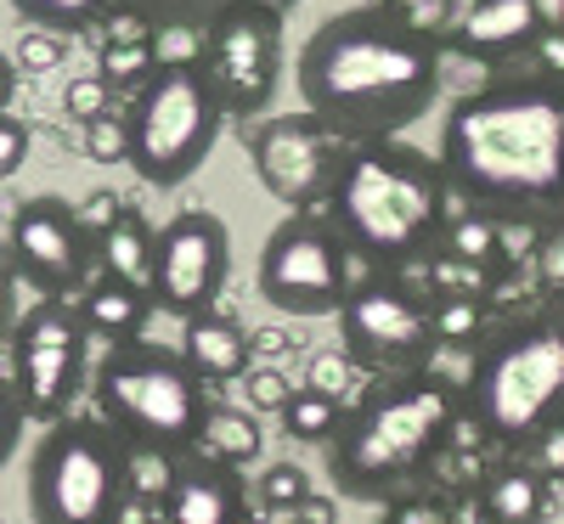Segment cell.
<instances>
[{"instance_id": "cell-35", "label": "cell", "mask_w": 564, "mask_h": 524, "mask_svg": "<svg viewBox=\"0 0 564 524\" xmlns=\"http://www.w3.org/2000/svg\"><path fill=\"white\" fill-rule=\"evenodd\" d=\"M384 524H452V507L441 496H395Z\"/></svg>"}, {"instance_id": "cell-9", "label": "cell", "mask_w": 564, "mask_h": 524, "mask_svg": "<svg viewBox=\"0 0 564 524\" xmlns=\"http://www.w3.org/2000/svg\"><path fill=\"white\" fill-rule=\"evenodd\" d=\"M339 316V345L350 367H367L372 378H401V372H430L441 356L430 294H417L412 276L390 271H361L350 282Z\"/></svg>"}, {"instance_id": "cell-7", "label": "cell", "mask_w": 564, "mask_h": 524, "mask_svg": "<svg viewBox=\"0 0 564 524\" xmlns=\"http://www.w3.org/2000/svg\"><path fill=\"white\" fill-rule=\"evenodd\" d=\"M124 130H130V170L170 193V186L193 181L215 141L226 130V108L215 97V79L198 63V52H170L130 85L124 97Z\"/></svg>"}, {"instance_id": "cell-22", "label": "cell", "mask_w": 564, "mask_h": 524, "mask_svg": "<svg viewBox=\"0 0 564 524\" xmlns=\"http://www.w3.org/2000/svg\"><path fill=\"white\" fill-rule=\"evenodd\" d=\"M430 316H435L441 350L446 345H468V350H475L491 332V321H497V310H491V299L480 288H441V294H430Z\"/></svg>"}, {"instance_id": "cell-34", "label": "cell", "mask_w": 564, "mask_h": 524, "mask_svg": "<svg viewBox=\"0 0 564 524\" xmlns=\"http://www.w3.org/2000/svg\"><path fill=\"white\" fill-rule=\"evenodd\" d=\"M108 79L102 74H85V79H74L68 85V97H63V108H68V119H79V124H90V119H102L108 113Z\"/></svg>"}, {"instance_id": "cell-3", "label": "cell", "mask_w": 564, "mask_h": 524, "mask_svg": "<svg viewBox=\"0 0 564 524\" xmlns=\"http://www.w3.org/2000/svg\"><path fill=\"white\" fill-rule=\"evenodd\" d=\"M457 215L446 170L435 153L412 141H350L334 186H327V220L339 226L361 271L412 276L441 254V237Z\"/></svg>"}, {"instance_id": "cell-28", "label": "cell", "mask_w": 564, "mask_h": 524, "mask_svg": "<svg viewBox=\"0 0 564 524\" xmlns=\"http://www.w3.org/2000/svg\"><path fill=\"white\" fill-rule=\"evenodd\" d=\"M85 159H97V164H124L130 159V130H124V113H102V119H90L85 124Z\"/></svg>"}, {"instance_id": "cell-37", "label": "cell", "mask_w": 564, "mask_h": 524, "mask_svg": "<svg viewBox=\"0 0 564 524\" xmlns=\"http://www.w3.org/2000/svg\"><path fill=\"white\" fill-rule=\"evenodd\" d=\"M12 260H7V243H0V339L12 332Z\"/></svg>"}, {"instance_id": "cell-4", "label": "cell", "mask_w": 564, "mask_h": 524, "mask_svg": "<svg viewBox=\"0 0 564 524\" xmlns=\"http://www.w3.org/2000/svg\"><path fill=\"white\" fill-rule=\"evenodd\" d=\"M463 423V390L446 372H401L372 378L345 406L327 440V480L350 502H384L423 480Z\"/></svg>"}, {"instance_id": "cell-21", "label": "cell", "mask_w": 564, "mask_h": 524, "mask_svg": "<svg viewBox=\"0 0 564 524\" xmlns=\"http://www.w3.org/2000/svg\"><path fill=\"white\" fill-rule=\"evenodd\" d=\"M153 237H159V226H148L135 209H119L97 231V271L148 288V282H153Z\"/></svg>"}, {"instance_id": "cell-8", "label": "cell", "mask_w": 564, "mask_h": 524, "mask_svg": "<svg viewBox=\"0 0 564 524\" xmlns=\"http://www.w3.org/2000/svg\"><path fill=\"white\" fill-rule=\"evenodd\" d=\"M34 524H124L130 513V446L97 412H68L40 428L29 451Z\"/></svg>"}, {"instance_id": "cell-6", "label": "cell", "mask_w": 564, "mask_h": 524, "mask_svg": "<svg viewBox=\"0 0 564 524\" xmlns=\"http://www.w3.org/2000/svg\"><path fill=\"white\" fill-rule=\"evenodd\" d=\"M90 406L130 451L186 457L198 451L215 395L204 372L181 356V345H159L148 332L119 339L90 367Z\"/></svg>"}, {"instance_id": "cell-10", "label": "cell", "mask_w": 564, "mask_h": 524, "mask_svg": "<svg viewBox=\"0 0 564 524\" xmlns=\"http://www.w3.org/2000/svg\"><path fill=\"white\" fill-rule=\"evenodd\" d=\"M361 276L327 209H294L260 249V299L282 316H334Z\"/></svg>"}, {"instance_id": "cell-14", "label": "cell", "mask_w": 564, "mask_h": 524, "mask_svg": "<svg viewBox=\"0 0 564 524\" xmlns=\"http://www.w3.org/2000/svg\"><path fill=\"white\" fill-rule=\"evenodd\" d=\"M345 148L350 141L327 119H316L311 108L260 119L249 130L254 175L265 186V198H276L289 215L294 209H327V186H334V170H339Z\"/></svg>"}, {"instance_id": "cell-12", "label": "cell", "mask_w": 564, "mask_h": 524, "mask_svg": "<svg viewBox=\"0 0 564 524\" xmlns=\"http://www.w3.org/2000/svg\"><path fill=\"white\" fill-rule=\"evenodd\" d=\"M90 327L74 299H34L12 321V384L29 406V423H57L90 390Z\"/></svg>"}, {"instance_id": "cell-16", "label": "cell", "mask_w": 564, "mask_h": 524, "mask_svg": "<svg viewBox=\"0 0 564 524\" xmlns=\"http://www.w3.org/2000/svg\"><path fill=\"white\" fill-rule=\"evenodd\" d=\"M553 34V0H463V12L446 18L441 52L475 68H520L542 52Z\"/></svg>"}, {"instance_id": "cell-27", "label": "cell", "mask_w": 564, "mask_h": 524, "mask_svg": "<svg viewBox=\"0 0 564 524\" xmlns=\"http://www.w3.org/2000/svg\"><path fill=\"white\" fill-rule=\"evenodd\" d=\"M531 271H536V282H542V294H547V299H564V209L547 215V220L536 226Z\"/></svg>"}, {"instance_id": "cell-33", "label": "cell", "mask_w": 564, "mask_h": 524, "mask_svg": "<svg viewBox=\"0 0 564 524\" xmlns=\"http://www.w3.org/2000/svg\"><path fill=\"white\" fill-rule=\"evenodd\" d=\"M29 148H34V130H29V119H18V113L7 108V113H0V181H12V175L23 170Z\"/></svg>"}, {"instance_id": "cell-2", "label": "cell", "mask_w": 564, "mask_h": 524, "mask_svg": "<svg viewBox=\"0 0 564 524\" xmlns=\"http://www.w3.org/2000/svg\"><path fill=\"white\" fill-rule=\"evenodd\" d=\"M441 34L412 23L401 7H350L322 18L294 63L300 102L345 141L406 135L441 102Z\"/></svg>"}, {"instance_id": "cell-18", "label": "cell", "mask_w": 564, "mask_h": 524, "mask_svg": "<svg viewBox=\"0 0 564 524\" xmlns=\"http://www.w3.org/2000/svg\"><path fill=\"white\" fill-rule=\"evenodd\" d=\"M475 513L480 524H547L558 513V485L531 457H502L475 491Z\"/></svg>"}, {"instance_id": "cell-20", "label": "cell", "mask_w": 564, "mask_h": 524, "mask_svg": "<svg viewBox=\"0 0 564 524\" xmlns=\"http://www.w3.org/2000/svg\"><path fill=\"white\" fill-rule=\"evenodd\" d=\"M74 305H79V316H85V327H90V339H108V345L135 339L141 321L159 310L148 288H135V282H119V276H108V271L90 276Z\"/></svg>"}, {"instance_id": "cell-30", "label": "cell", "mask_w": 564, "mask_h": 524, "mask_svg": "<svg viewBox=\"0 0 564 524\" xmlns=\"http://www.w3.org/2000/svg\"><path fill=\"white\" fill-rule=\"evenodd\" d=\"M260 496H265L271 513H300L311 502V485H305V473L294 462H282V468H271L265 480H260Z\"/></svg>"}, {"instance_id": "cell-38", "label": "cell", "mask_w": 564, "mask_h": 524, "mask_svg": "<svg viewBox=\"0 0 564 524\" xmlns=\"http://www.w3.org/2000/svg\"><path fill=\"white\" fill-rule=\"evenodd\" d=\"M345 367H350V361H327V356H316L311 390H327V395H339V384H345Z\"/></svg>"}, {"instance_id": "cell-17", "label": "cell", "mask_w": 564, "mask_h": 524, "mask_svg": "<svg viewBox=\"0 0 564 524\" xmlns=\"http://www.w3.org/2000/svg\"><path fill=\"white\" fill-rule=\"evenodd\" d=\"M249 513H254V491L238 462L209 451L175 457L170 491L159 496V524H249Z\"/></svg>"}, {"instance_id": "cell-11", "label": "cell", "mask_w": 564, "mask_h": 524, "mask_svg": "<svg viewBox=\"0 0 564 524\" xmlns=\"http://www.w3.org/2000/svg\"><path fill=\"white\" fill-rule=\"evenodd\" d=\"M282 18L276 0H226L198 29V63L215 79V97L226 119H260L282 85Z\"/></svg>"}, {"instance_id": "cell-29", "label": "cell", "mask_w": 564, "mask_h": 524, "mask_svg": "<svg viewBox=\"0 0 564 524\" xmlns=\"http://www.w3.org/2000/svg\"><path fill=\"white\" fill-rule=\"evenodd\" d=\"M175 457L164 451H130V502H159L170 491Z\"/></svg>"}, {"instance_id": "cell-31", "label": "cell", "mask_w": 564, "mask_h": 524, "mask_svg": "<svg viewBox=\"0 0 564 524\" xmlns=\"http://www.w3.org/2000/svg\"><path fill=\"white\" fill-rule=\"evenodd\" d=\"M23 428H29V406L12 384V372H0V468H7L12 451L23 446Z\"/></svg>"}, {"instance_id": "cell-43", "label": "cell", "mask_w": 564, "mask_h": 524, "mask_svg": "<svg viewBox=\"0 0 564 524\" xmlns=\"http://www.w3.org/2000/svg\"><path fill=\"white\" fill-rule=\"evenodd\" d=\"M0 524H7V518H0Z\"/></svg>"}, {"instance_id": "cell-32", "label": "cell", "mask_w": 564, "mask_h": 524, "mask_svg": "<svg viewBox=\"0 0 564 524\" xmlns=\"http://www.w3.org/2000/svg\"><path fill=\"white\" fill-rule=\"evenodd\" d=\"M18 68L23 74H45V68H57L63 57H68V45H63V34H52V29H29L23 40H18Z\"/></svg>"}, {"instance_id": "cell-5", "label": "cell", "mask_w": 564, "mask_h": 524, "mask_svg": "<svg viewBox=\"0 0 564 524\" xmlns=\"http://www.w3.org/2000/svg\"><path fill=\"white\" fill-rule=\"evenodd\" d=\"M463 417L508 457H525L564 423V299H542L468 350Z\"/></svg>"}, {"instance_id": "cell-1", "label": "cell", "mask_w": 564, "mask_h": 524, "mask_svg": "<svg viewBox=\"0 0 564 524\" xmlns=\"http://www.w3.org/2000/svg\"><path fill=\"white\" fill-rule=\"evenodd\" d=\"M441 170L463 209L547 220L564 209V68H497L441 124Z\"/></svg>"}, {"instance_id": "cell-26", "label": "cell", "mask_w": 564, "mask_h": 524, "mask_svg": "<svg viewBox=\"0 0 564 524\" xmlns=\"http://www.w3.org/2000/svg\"><path fill=\"white\" fill-rule=\"evenodd\" d=\"M198 451H209V457H226V462H254L260 457V423L249 417V412H231V406H215L209 412V428H204V440H198Z\"/></svg>"}, {"instance_id": "cell-23", "label": "cell", "mask_w": 564, "mask_h": 524, "mask_svg": "<svg viewBox=\"0 0 564 524\" xmlns=\"http://www.w3.org/2000/svg\"><path fill=\"white\" fill-rule=\"evenodd\" d=\"M226 7V0H119V12L148 23L159 40H181V45H198V29Z\"/></svg>"}, {"instance_id": "cell-42", "label": "cell", "mask_w": 564, "mask_h": 524, "mask_svg": "<svg viewBox=\"0 0 564 524\" xmlns=\"http://www.w3.org/2000/svg\"><path fill=\"white\" fill-rule=\"evenodd\" d=\"M276 7H289V0H276Z\"/></svg>"}, {"instance_id": "cell-25", "label": "cell", "mask_w": 564, "mask_h": 524, "mask_svg": "<svg viewBox=\"0 0 564 524\" xmlns=\"http://www.w3.org/2000/svg\"><path fill=\"white\" fill-rule=\"evenodd\" d=\"M276 417H282V435H289L294 446H327V440H334V428H339V417H345V406H339V395L305 384L294 395H282Z\"/></svg>"}, {"instance_id": "cell-24", "label": "cell", "mask_w": 564, "mask_h": 524, "mask_svg": "<svg viewBox=\"0 0 564 524\" xmlns=\"http://www.w3.org/2000/svg\"><path fill=\"white\" fill-rule=\"evenodd\" d=\"M7 7H12L29 29H52V34L74 40V34L102 29V23L119 12V0H7Z\"/></svg>"}, {"instance_id": "cell-36", "label": "cell", "mask_w": 564, "mask_h": 524, "mask_svg": "<svg viewBox=\"0 0 564 524\" xmlns=\"http://www.w3.org/2000/svg\"><path fill=\"white\" fill-rule=\"evenodd\" d=\"M525 457H531V462H536V468H542V473H547V480H553V485H558V480H564V423H558V428H553V435H547V440H542V446H531V451H525Z\"/></svg>"}, {"instance_id": "cell-13", "label": "cell", "mask_w": 564, "mask_h": 524, "mask_svg": "<svg viewBox=\"0 0 564 524\" xmlns=\"http://www.w3.org/2000/svg\"><path fill=\"white\" fill-rule=\"evenodd\" d=\"M0 243H7L12 276L34 288V299H79V288L97 276V231L85 226L79 204L57 193L23 198Z\"/></svg>"}, {"instance_id": "cell-41", "label": "cell", "mask_w": 564, "mask_h": 524, "mask_svg": "<svg viewBox=\"0 0 564 524\" xmlns=\"http://www.w3.org/2000/svg\"><path fill=\"white\" fill-rule=\"evenodd\" d=\"M282 524H334V513H294V518H282Z\"/></svg>"}, {"instance_id": "cell-15", "label": "cell", "mask_w": 564, "mask_h": 524, "mask_svg": "<svg viewBox=\"0 0 564 524\" xmlns=\"http://www.w3.org/2000/svg\"><path fill=\"white\" fill-rule=\"evenodd\" d=\"M231 271V231L215 209H175L153 237V282L148 294L164 316L215 310Z\"/></svg>"}, {"instance_id": "cell-39", "label": "cell", "mask_w": 564, "mask_h": 524, "mask_svg": "<svg viewBox=\"0 0 564 524\" xmlns=\"http://www.w3.org/2000/svg\"><path fill=\"white\" fill-rule=\"evenodd\" d=\"M18 79H23V68H18V57L0 45V113L12 108V97H18Z\"/></svg>"}, {"instance_id": "cell-19", "label": "cell", "mask_w": 564, "mask_h": 524, "mask_svg": "<svg viewBox=\"0 0 564 524\" xmlns=\"http://www.w3.org/2000/svg\"><path fill=\"white\" fill-rule=\"evenodd\" d=\"M181 356L204 372V384H238V378H249L254 345H249V332L231 316L198 310V316L181 321Z\"/></svg>"}, {"instance_id": "cell-40", "label": "cell", "mask_w": 564, "mask_h": 524, "mask_svg": "<svg viewBox=\"0 0 564 524\" xmlns=\"http://www.w3.org/2000/svg\"><path fill=\"white\" fill-rule=\"evenodd\" d=\"M119 209H124V204H119V198H108V193H97L90 204H79V215H85V226H90V231H102Z\"/></svg>"}]
</instances>
